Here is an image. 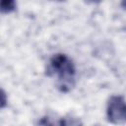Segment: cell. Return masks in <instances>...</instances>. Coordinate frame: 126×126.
Instances as JSON below:
<instances>
[{"instance_id": "cell-2", "label": "cell", "mask_w": 126, "mask_h": 126, "mask_svg": "<svg viewBox=\"0 0 126 126\" xmlns=\"http://www.w3.org/2000/svg\"><path fill=\"white\" fill-rule=\"evenodd\" d=\"M106 114L113 124L126 123V100L120 95H112L107 102Z\"/></svg>"}, {"instance_id": "cell-3", "label": "cell", "mask_w": 126, "mask_h": 126, "mask_svg": "<svg viewBox=\"0 0 126 126\" xmlns=\"http://www.w3.org/2000/svg\"><path fill=\"white\" fill-rule=\"evenodd\" d=\"M58 126H83V124L79 118L68 116V117L61 118L59 120Z\"/></svg>"}, {"instance_id": "cell-5", "label": "cell", "mask_w": 126, "mask_h": 126, "mask_svg": "<svg viewBox=\"0 0 126 126\" xmlns=\"http://www.w3.org/2000/svg\"><path fill=\"white\" fill-rule=\"evenodd\" d=\"M122 5H123V6L126 8V2H123V3H122Z\"/></svg>"}, {"instance_id": "cell-1", "label": "cell", "mask_w": 126, "mask_h": 126, "mask_svg": "<svg viewBox=\"0 0 126 126\" xmlns=\"http://www.w3.org/2000/svg\"><path fill=\"white\" fill-rule=\"evenodd\" d=\"M47 74L49 76H56L60 90L68 92L74 86L76 68L70 57L66 54L58 53L50 59Z\"/></svg>"}, {"instance_id": "cell-4", "label": "cell", "mask_w": 126, "mask_h": 126, "mask_svg": "<svg viewBox=\"0 0 126 126\" xmlns=\"http://www.w3.org/2000/svg\"><path fill=\"white\" fill-rule=\"evenodd\" d=\"M15 7H16V4L14 1H3L1 3V12L9 13L11 11H14Z\"/></svg>"}]
</instances>
